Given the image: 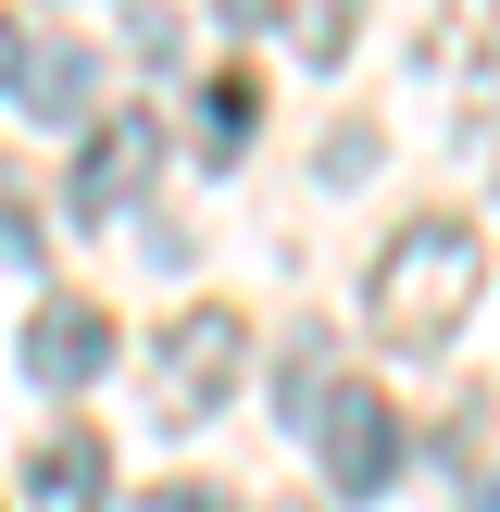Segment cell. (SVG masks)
Here are the masks:
<instances>
[{"mask_svg":"<svg viewBox=\"0 0 500 512\" xmlns=\"http://www.w3.org/2000/svg\"><path fill=\"white\" fill-rule=\"evenodd\" d=\"M25 375H38V388H100V375H113V313L75 300V288H50L38 325H25Z\"/></svg>","mask_w":500,"mask_h":512,"instance_id":"obj_5","label":"cell"},{"mask_svg":"<svg viewBox=\"0 0 500 512\" xmlns=\"http://www.w3.org/2000/svg\"><path fill=\"white\" fill-rule=\"evenodd\" d=\"M13 50H25V25H13V13H0V88H13Z\"/></svg>","mask_w":500,"mask_h":512,"instance_id":"obj_13","label":"cell"},{"mask_svg":"<svg viewBox=\"0 0 500 512\" xmlns=\"http://www.w3.org/2000/svg\"><path fill=\"white\" fill-rule=\"evenodd\" d=\"M25 500L38 512H100L113 500V450H100L88 425H50V438L25 450Z\"/></svg>","mask_w":500,"mask_h":512,"instance_id":"obj_6","label":"cell"},{"mask_svg":"<svg viewBox=\"0 0 500 512\" xmlns=\"http://www.w3.org/2000/svg\"><path fill=\"white\" fill-rule=\"evenodd\" d=\"M488 288V250H475L463 213H413L388 250H375L363 275V325L388 350H450V325H463V300Z\"/></svg>","mask_w":500,"mask_h":512,"instance_id":"obj_1","label":"cell"},{"mask_svg":"<svg viewBox=\"0 0 500 512\" xmlns=\"http://www.w3.org/2000/svg\"><path fill=\"white\" fill-rule=\"evenodd\" d=\"M238 375H250V325L225 313V300H188V313L150 338V425H213Z\"/></svg>","mask_w":500,"mask_h":512,"instance_id":"obj_2","label":"cell"},{"mask_svg":"<svg viewBox=\"0 0 500 512\" xmlns=\"http://www.w3.org/2000/svg\"><path fill=\"white\" fill-rule=\"evenodd\" d=\"M250 138H263V75H250V63L200 75V163H238Z\"/></svg>","mask_w":500,"mask_h":512,"instance_id":"obj_8","label":"cell"},{"mask_svg":"<svg viewBox=\"0 0 500 512\" xmlns=\"http://www.w3.org/2000/svg\"><path fill=\"white\" fill-rule=\"evenodd\" d=\"M175 50H188V25H175V13H138V63H150V75H163V63H175Z\"/></svg>","mask_w":500,"mask_h":512,"instance_id":"obj_11","label":"cell"},{"mask_svg":"<svg viewBox=\"0 0 500 512\" xmlns=\"http://www.w3.org/2000/svg\"><path fill=\"white\" fill-rule=\"evenodd\" d=\"M325 413V338H300L288 350V425H313Z\"/></svg>","mask_w":500,"mask_h":512,"instance_id":"obj_10","label":"cell"},{"mask_svg":"<svg viewBox=\"0 0 500 512\" xmlns=\"http://www.w3.org/2000/svg\"><path fill=\"white\" fill-rule=\"evenodd\" d=\"M475 512H500V475H488V500H475Z\"/></svg>","mask_w":500,"mask_h":512,"instance_id":"obj_14","label":"cell"},{"mask_svg":"<svg viewBox=\"0 0 500 512\" xmlns=\"http://www.w3.org/2000/svg\"><path fill=\"white\" fill-rule=\"evenodd\" d=\"M138 512H225V488H150Z\"/></svg>","mask_w":500,"mask_h":512,"instance_id":"obj_12","label":"cell"},{"mask_svg":"<svg viewBox=\"0 0 500 512\" xmlns=\"http://www.w3.org/2000/svg\"><path fill=\"white\" fill-rule=\"evenodd\" d=\"M313 450H325V488H338V500H375V488L400 475V413H388L375 388H325Z\"/></svg>","mask_w":500,"mask_h":512,"instance_id":"obj_4","label":"cell"},{"mask_svg":"<svg viewBox=\"0 0 500 512\" xmlns=\"http://www.w3.org/2000/svg\"><path fill=\"white\" fill-rule=\"evenodd\" d=\"M288 50H300V63H338V50H350V13H338V0H288Z\"/></svg>","mask_w":500,"mask_h":512,"instance_id":"obj_9","label":"cell"},{"mask_svg":"<svg viewBox=\"0 0 500 512\" xmlns=\"http://www.w3.org/2000/svg\"><path fill=\"white\" fill-rule=\"evenodd\" d=\"M163 175V113H88V150H75V175H63V213L75 225H125L138 213V188Z\"/></svg>","mask_w":500,"mask_h":512,"instance_id":"obj_3","label":"cell"},{"mask_svg":"<svg viewBox=\"0 0 500 512\" xmlns=\"http://www.w3.org/2000/svg\"><path fill=\"white\" fill-rule=\"evenodd\" d=\"M88 88H100L88 38H25V50H13V100H25L38 125H75V113H88Z\"/></svg>","mask_w":500,"mask_h":512,"instance_id":"obj_7","label":"cell"}]
</instances>
